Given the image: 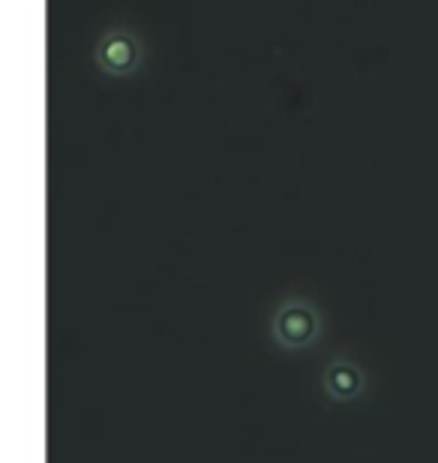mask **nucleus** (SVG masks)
I'll list each match as a JSON object with an SVG mask.
<instances>
[{"mask_svg": "<svg viewBox=\"0 0 438 463\" xmlns=\"http://www.w3.org/2000/svg\"><path fill=\"white\" fill-rule=\"evenodd\" d=\"M324 388L333 401H351V397L360 394L363 388V373L349 361H337V364L328 367V376H324Z\"/></svg>", "mask_w": 438, "mask_h": 463, "instance_id": "obj_3", "label": "nucleus"}, {"mask_svg": "<svg viewBox=\"0 0 438 463\" xmlns=\"http://www.w3.org/2000/svg\"><path fill=\"white\" fill-rule=\"evenodd\" d=\"M319 331H322L319 313L306 301L283 304L274 319V337L288 349H301L306 344H312V340L319 337Z\"/></svg>", "mask_w": 438, "mask_h": 463, "instance_id": "obj_1", "label": "nucleus"}, {"mask_svg": "<svg viewBox=\"0 0 438 463\" xmlns=\"http://www.w3.org/2000/svg\"><path fill=\"white\" fill-rule=\"evenodd\" d=\"M138 61H142V45L126 31H111L97 45V63L108 76H129Z\"/></svg>", "mask_w": 438, "mask_h": 463, "instance_id": "obj_2", "label": "nucleus"}]
</instances>
